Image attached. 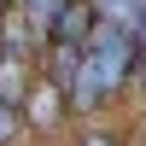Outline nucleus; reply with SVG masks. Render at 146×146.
Listing matches in <instances>:
<instances>
[{"label":"nucleus","instance_id":"nucleus-4","mask_svg":"<svg viewBox=\"0 0 146 146\" xmlns=\"http://www.w3.org/2000/svg\"><path fill=\"white\" fill-rule=\"evenodd\" d=\"M18 135H23V111L18 105H0V146H12Z\"/></svg>","mask_w":146,"mask_h":146},{"label":"nucleus","instance_id":"nucleus-2","mask_svg":"<svg viewBox=\"0 0 146 146\" xmlns=\"http://www.w3.org/2000/svg\"><path fill=\"white\" fill-rule=\"evenodd\" d=\"M23 123H35V129H53L58 117H64V94L53 88V82H29V94H23Z\"/></svg>","mask_w":146,"mask_h":146},{"label":"nucleus","instance_id":"nucleus-1","mask_svg":"<svg viewBox=\"0 0 146 146\" xmlns=\"http://www.w3.org/2000/svg\"><path fill=\"white\" fill-rule=\"evenodd\" d=\"M88 29H94V6H88V0H64V6L53 12V23H47L41 41L47 47H82Z\"/></svg>","mask_w":146,"mask_h":146},{"label":"nucleus","instance_id":"nucleus-3","mask_svg":"<svg viewBox=\"0 0 146 146\" xmlns=\"http://www.w3.org/2000/svg\"><path fill=\"white\" fill-rule=\"evenodd\" d=\"M23 94H29V64L23 58H0V105H23Z\"/></svg>","mask_w":146,"mask_h":146},{"label":"nucleus","instance_id":"nucleus-5","mask_svg":"<svg viewBox=\"0 0 146 146\" xmlns=\"http://www.w3.org/2000/svg\"><path fill=\"white\" fill-rule=\"evenodd\" d=\"M76 146H129V140L117 135V129H88V135H82Z\"/></svg>","mask_w":146,"mask_h":146}]
</instances>
